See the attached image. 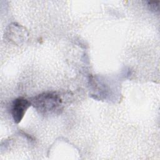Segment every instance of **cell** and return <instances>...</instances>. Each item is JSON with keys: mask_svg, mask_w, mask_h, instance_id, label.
<instances>
[{"mask_svg": "<svg viewBox=\"0 0 160 160\" xmlns=\"http://www.w3.org/2000/svg\"><path fill=\"white\" fill-rule=\"evenodd\" d=\"M31 104L41 114L54 113L61 109L62 101L55 92H44L34 97Z\"/></svg>", "mask_w": 160, "mask_h": 160, "instance_id": "obj_1", "label": "cell"}, {"mask_svg": "<svg viewBox=\"0 0 160 160\" xmlns=\"http://www.w3.org/2000/svg\"><path fill=\"white\" fill-rule=\"evenodd\" d=\"M31 102L20 97L14 100L11 108V114L16 123L21 122L27 109L31 106Z\"/></svg>", "mask_w": 160, "mask_h": 160, "instance_id": "obj_2", "label": "cell"}, {"mask_svg": "<svg viewBox=\"0 0 160 160\" xmlns=\"http://www.w3.org/2000/svg\"><path fill=\"white\" fill-rule=\"evenodd\" d=\"M159 1H149L148 2V6L149 9L154 12H156L159 11Z\"/></svg>", "mask_w": 160, "mask_h": 160, "instance_id": "obj_3", "label": "cell"}]
</instances>
